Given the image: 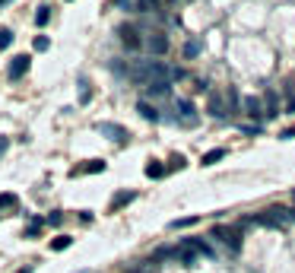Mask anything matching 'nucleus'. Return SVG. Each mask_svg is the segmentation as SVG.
Instances as JSON below:
<instances>
[{"instance_id":"1","label":"nucleus","mask_w":295,"mask_h":273,"mask_svg":"<svg viewBox=\"0 0 295 273\" xmlns=\"http://www.w3.org/2000/svg\"><path fill=\"white\" fill-rule=\"evenodd\" d=\"M210 238H216V242H222L225 248H229L232 254H235L241 248V226H213Z\"/></svg>"},{"instance_id":"2","label":"nucleus","mask_w":295,"mask_h":273,"mask_svg":"<svg viewBox=\"0 0 295 273\" xmlns=\"http://www.w3.org/2000/svg\"><path fill=\"white\" fill-rule=\"evenodd\" d=\"M143 48L149 51V54H155V57L165 54V51H168V35H165V32H149L146 41H143Z\"/></svg>"},{"instance_id":"3","label":"nucleus","mask_w":295,"mask_h":273,"mask_svg":"<svg viewBox=\"0 0 295 273\" xmlns=\"http://www.w3.org/2000/svg\"><path fill=\"white\" fill-rule=\"evenodd\" d=\"M206 112H210L213 118H219V121L229 118V105H225V96H222V92H210V99H206Z\"/></svg>"},{"instance_id":"4","label":"nucleus","mask_w":295,"mask_h":273,"mask_svg":"<svg viewBox=\"0 0 295 273\" xmlns=\"http://www.w3.org/2000/svg\"><path fill=\"white\" fill-rule=\"evenodd\" d=\"M118 35H121V41H124V48H130V51H140L143 48V38H140V32H137L134 25H121Z\"/></svg>"},{"instance_id":"5","label":"nucleus","mask_w":295,"mask_h":273,"mask_svg":"<svg viewBox=\"0 0 295 273\" xmlns=\"http://www.w3.org/2000/svg\"><path fill=\"white\" fill-rule=\"evenodd\" d=\"M29 64H32V57H29V54H19V57H13V61H10V70H6V76H10V80H19V76H25V70H29Z\"/></svg>"},{"instance_id":"6","label":"nucleus","mask_w":295,"mask_h":273,"mask_svg":"<svg viewBox=\"0 0 295 273\" xmlns=\"http://www.w3.org/2000/svg\"><path fill=\"white\" fill-rule=\"evenodd\" d=\"M175 112H178V118H181V124H190L194 127L197 124V115H194V105H190L187 99H178L175 102Z\"/></svg>"},{"instance_id":"7","label":"nucleus","mask_w":295,"mask_h":273,"mask_svg":"<svg viewBox=\"0 0 295 273\" xmlns=\"http://www.w3.org/2000/svg\"><path fill=\"white\" fill-rule=\"evenodd\" d=\"M241 108H245V115H248V118H260V115H264V99L245 96V99H241Z\"/></svg>"},{"instance_id":"8","label":"nucleus","mask_w":295,"mask_h":273,"mask_svg":"<svg viewBox=\"0 0 295 273\" xmlns=\"http://www.w3.org/2000/svg\"><path fill=\"white\" fill-rule=\"evenodd\" d=\"M99 134H105V136H111V140H115V143H127V131H124V127H121V124H99Z\"/></svg>"},{"instance_id":"9","label":"nucleus","mask_w":295,"mask_h":273,"mask_svg":"<svg viewBox=\"0 0 295 273\" xmlns=\"http://www.w3.org/2000/svg\"><path fill=\"white\" fill-rule=\"evenodd\" d=\"M137 112H140V115L146 118V121H152V124H155V121H162V115L155 112V108L149 105V102H137Z\"/></svg>"},{"instance_id":"10","label":"nucleus","mask_w":295,"mask_h":273,"mask_svg":"<svg viewBox=\"0 0 295 273\" xmlns=\"http://www.w3.org/2000/svg\"><path fill=\"white\" fill-rule=\"evenodd\" d=\"M76 172H92V175H95V172H105V162H102V159H92V162H86L83 168H73L70 175H76Z\"/></svg>"},{"instance_id":"11","label":"nucleus","mask_w":295,"mask_h":273,"mask_svg":"<svg viewBox=\"0 0 295 273\" xmlns=\"http://www.w3.org/2000/svg\"><path fill=\"white\" fill-rule=\"evenodd\" d=\"M222 96H225V105H229V115H232V112H235V108L241 105V99H238V92H235V89H232V86H229V89H225V92H222Z\"/></svg>"},{"instance_id":"12","label":"nucleus","mask_w":295,"mask_h":273,"mask_svg":"<svg viewBox=\"0 0 295 273\" xmlns=\"http://www.w3.org/2000/svg\"><path fill=\"white\" fill-rule=\"evenodd\" d=\"M70 245H73V238H70V235H57L54 242H51V251H67Z\"/></svg>"},{"instance_id":"13","label":"nucleus","mask_w":295,"mask_h":273,"mask_svg":"<svg viewBox=\"0 0 295 273\" xmlns=\"http://www.w3.org/2000/svg\"><path fill=\"white\" fill-rule=\"evenodd\" d=\"M16 207H19L16 194H0V210H16Z\"/></svg>"},{"instance_id":"14","label":"nucleus","mask_w":295,"mask_h":273,"mask_svg":"<svg viewBox=\"0 0 295 273\" xmlns=\"http://www.w3.org/2000/svg\"><path fill=\"white\" fill-rule=\"evenodd\" d=\"M200 48H203V41H200V38L187 41V45H184V57H187V61H190V57H197V54H200Z\"/></svg>"},{"instance_id":"15","label":"nucleus","mask_w":295,"mask_h":273,"mask_svg":"<svg viewBox=\"0 0 295 273\" xmlns=\"http://www.w3.org/2000/svg\"><path fill=\"white\" fill-rule=\"evenodd\" d=\"M165 175V165H162V162H149V165H146V178H162Z\"/></svg>"},{"instance_id":"16","label":"nucleus","mask_w":295,"mask_h":273,"mask_svg":"<svg viewBox=\"0 0 295 273\" xmlns=\"http://www.w3.org/2000/svg\"><path fill=\"white\" fill-rule=\"evenodd\" d=\"M137 197V194L134 191H124V194H118V197L115 200H111V210H118V207H124V203H130V200H134Z\"/></svg>"},{"instance_id":"17","label":"nucleus","mask_w":295,"mask_h":273,"mask_svg":"<svg viewBox=\"0 0 295 273\" xmlns=\"http://www.w3.org/2000/svg\"><path fill=\"white\" fill-rule=\"evenodd\" d=\"M137 10L140 13H155L159 10V0H137Z\"/></svg>"},{"instance_id":"18","label":"nucleus","mask_w":295,"mask_h":273,"mask_svg":"<svg viewBox=\"0 0 295 273\" xmlns=\"http://www.w3.org/2000/svg\"><path fill=\"white\" fill-rule=\"evenodd\" d=\"M264 108H267V115H280V112H276V92H267V96H264Z\"/></svg>"},{"instance_id":"19","label":"nucleus","mask_w":295,"mask_h":273,"mask_svg":"<svg viewBox=\"0 0 295 273\" xmlns=\"http://www.w3.org/2000/svg\"><path fill=\"white\" fill-rule=\"evenodd\" d=\"M13 45V32L10 29H0V51H6Z\"/></svg>"},{"instance_id":"20","label":"nucleus","mask_w":295,"mask_h":273,"mask_svg":"<svg viewBox=\"0 0 295 273\" xmlns=\"http://www.w3.org/2000/svg\"><path fill=\"white\" fill-rule=\"evenodd\" d=\"M222 156H225L222 149H213V152H206V156H203V165H216V162H219Z\"/></svg>"},{"instance_id":"21","label":"nucleus","mask_w":295,"mask_h":273,"mask_svg":"<svg viewBox=\"0 0 295 273\" xmlns=\"http://www.w3.org/2000/svg\"><path fill=\"white\" fill-rule=\"evenodd\" d=\"M48 16H51L48 6H38V13H35V25H45V22H48Z\"/></svg>"},{"instance_id":"22","label":"nucleus","mask_w":295,"mask_h":273,"mask_svg":"<svg viewBox=\"0 0 295 273\" xmlns=\"http://www.w3.org/2000/svg\"><path fill=\"white\" fill-rule=\"evenodd\" d=\"M194 223H197V216H184V219H175L171 229H184V226H194Z\"/></svg>"},{"instance_id":"23","label":"nucleus","mask_w":295,"mask_h":273,"mask_svg":"<svg viewBox=\"0 0 295 273\" xmlns=\"http://www.w3.org/2000/svg\"><path fill=\"white\" fill-rule=\"evenodd\" d=\"M48 45H51V41H48L45 35H38L35 41H32V48H35V51H48Z\"/></svg>"},{"instance_id":"24","label":"nucleus","mask_w":295,"mask_h":273,"mask_svg":"<svg viewBox=\"0 0 295 273\" xmlns=\"http://www.w3.org/2000/svg\"><path fill=\"white\" fill-rule=\"evenodd\" d=\"M241 134H245V136H257L260 127H257V124H241Z\"/></svg>"},{"instance_id":"25","label":"nucleus","mask_w":295,"mask_h":273,"mask_svg":"<svg viewBox=\"0 0 295 273\" xmlns=\"http://www.w3.org/2000/svg\"><path fill=\"white\" fill-rule=\"evenodd\" d=\"M38 229H41V219H32V223H29V229H25V235H38Z\"/></svg>"},{"instance_id":"26","label":"nucleus","mask_w":295,"mask_h":273,"mask_svg":"<svg viewBox=\"0 0 295 273\" xmlns=\"http://www.w3.org/2000/svg\"><path fill=\"white\" fill-rule=\"evenodd\" d=\"M80 86H83V89H80V102H89V96H92L89 86H86V83H80Z\"/></svg>"},{"instance_id":"27","label":"nucleus","mask_w":295,"mask_h":273,"mask_svg":"<svg viewBox=\"0 0 295 273\" xmlns=\"http://www.w3.org/2000/svg\"><path fill=\"white\" fill-rule=\"evenodd\" d=\"M286 112L295 115V96H289V102H286Z\"/></svg>"},{"instance_id":"28","label":"nucleus","mask_w":295,"mask_h":273,"mask_svg":"<svg viewBox=\"0 0 295 273\" xmlns=\"http://www.w3.org/2000/svg\"><path fill=\"white\" fill-rule=\"evenodd\" d=\"M6 146H10V140H6V136H0V156L6 152Z\"/></svg>"},{"instance_id":"29","label":"nucleus","mask_w":295,"mask_h":273,"mask_svg":"<svg viewBox=\"0 0 295 273\" xmlns=\"http://www.w3.org/2000/svg\"><path fill=\"white\" fill-rule=\"evenodd\" d=\"M280 136H283V140H292V136H295V127H289V131H283Z\"/></svg>"},{"instance_id":"30","label":"nucleus","mask_w":295,"mask_h":273,"mask_svg":"<svg viewBox=\"0 0 295 273\" xmlns=\"http://www.w3.org/2000/svg\"><path fill=\"white\" fill-rule=\"evenodd\" d=\"M19 273H32V267H22V270H19Z\"/></svg>"},{"instance_id":"31","label":"nucleus","mask_w":295,"mask_h":273,"mask_svg":"<svg viewBox=\"0 0 295 273\" xmlns=\"http://www.w3.org/2000/svg\"><path fill=\"white\" fill-rule=\"evenodd\" d=\"M6 3H10V0H0V6H6Z\"/></svg>"},{"instance_id":"32","label":"nucleus","mask_w":295,"mask_h":273,"mask_svg":"<svg viewBox=\"0 0 295 273\" xmlns=\"http://www.w3.org/2000/svg\"><path fill=\"white\" fill-rule=\"evenodd\" d=\"M162 3H171V0H159V6H162Z\"/></svg>"}]
</instances>
